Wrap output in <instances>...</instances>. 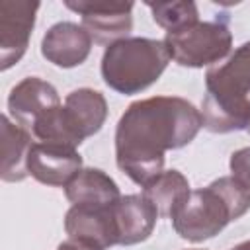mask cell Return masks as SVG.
I'll use <instances>...</instances> for the list:
<instances>
[{
    "label": "cell",
    "mask_w": 250,
    "mask_h": 250,
    "mask_svg": "<svg viewBox=\"0 0 250 250\" xmlns=\"http://www.w3.org/2000/svg\"><path fill=\"white\" fill-rule=\"evenodd\" d=\"M174 62L188 68L213 66L227 59L232 49V31L225 18L195 21L162 39Z\"/></svg>",
    "instance_id": "5b68a950"
},
{
    "label": "cell",
    "mask_w": 250,
    "mask_h": 250,
    "mask_svg": "<svg viewBox=\"0 0 250 250\" xmlns=\"http://www.w3.org/2000/svg\"><path fill=\"white\" fill-rule=\"evenodd\" d=\"M39 2L2 0L0 2V68L8 70L25 55L35 25Z\"/></svg>",
    "instance_id": "52a82bcc"
},
{
    "label": "cell",
    "mask_w": 250,
    "mask_h": 250,
    "mask_svg": "<svg viewBox=\"0 0 250 250\" xmlns=\"http://www.w3.org/2000/svg\"><path fill=\"white\" fill-rule=\"evenodd\" d=\"M203 127L201 111L180 96L133 102L115 127L117 168L145 188L164 172V154L189 145Z\"/></svg>",
    "instance_id": "6da1fadb"
},
{
    "label": "cell",
    "mask_w": 250,
    "mask_h": 250,
    "mask_svg": "<svg viewBox=\"0 0 250 250\" xmlns=\"http://www.w3.org/2000/svg\"><path fill=\"white\" fill-rule=\"evenodd\" d=\"M64 111L74 133L84 141L96 135L107 119V102L102 92L94 88H78L66 94Z\"/></svg>",
    "instance_id": "5bb4252c"
},
{
    "label": "cell",
    "mask_w": 250,
    "mask_h": 250,
    "mask_svg": "<svg viewBox=\"0 0 250 250\" xmlns=\"http://www.w3.org/2000/svg\"><path fill=\"white\" fill-rule=\"evenodd\" d=\"M64 195L72 205L111 207L121 199L115 180L100 168H82L66 186Z\"/></svg>",
    "instance_id": "4fadbf2b"
},
{
    "label": "cell",
    "mask_w": 250,
    "mask_h": 250,
    "mask_svg": "<svg viewBox=\"0 0 250 250\" xmlns=\"http://www.w3.org/2000/svg\"><path fill=\"white\" fill-rule=\"evenodd\" d=\"M191 193L188 178L180 170H164L143 188V195L156 207L158 217L172 219Z\"/></svg>",
    "instance_id": "2e32d148"
},
{
    "label": "cell",
    "mask_w": 250,
    "mask_h": 250,
    "mask_svg": "<svg viewBox=\"0 0 250 250\" xmlns=\"http://www.w3.org/2000/svg\"><path fill=\"white\" fill-rule=\"evenodd\" d=\"M246 131H248V133H250V125H248V129H246Z\"/></svg>",
    "instance_id": "44dd1931"
},
{
    "label": "cell",
    "mask_w": 250,
    "mask_h": 250,
    "mask_svg": "<svg viewBox=\"0 0 250 250\" xmlns=\"http://www.w3.org/2000/svg\"><path fill=\"white\" fill-rule=\"evenodd\" d=\"M27 170L29 176L39 184L64 188L82 170V156L78 148L51 143H33L29 150Z\"/></svg>",
    "instance_id": "ba28073f"
},
{
    "label": "cell",
    "mask_w": 250,
    "mask_h": 250,
    "mask_svg": "<svg viewBox=\"0 0 250 250\" xmlns=\"http://www.w3.org/2000/svg\"><path fill=\"white\" fill-rule=\"evenodd\" d=\"M57 250H104V248L98 246V244L80 240V238H68V240L61 242V244L57 246Z\"/></svg>",
    "instance_id": "d6986e66"
},
{
    "label": "cell",
    "mask_w": 250,
    "mask_h": 250,
    "mask_svg": "<svg viewBox=\"0 0 250 250\" xmlns=\"http://www.w3.org/2000/svg\"><path fill=\"white\" fill-rule=\"evenodd\" d=\"M229 168H230V176L232 178H236L246 188H250V146L234 150L230 154Z\"/></svg>",
    "instance_id": "ac0fdd59"
},
{
    "label": "cell",
    "mask_w": 250,
    "mask_h": 250,
    "mask_svg": "<svg viewBox=\"0 0 250 250\" xmlns=\"http://www.w3.org/2000/svg\"><path fill=\"white\" fill-rule=\"evenodd\" d=\"M170 62L164 41L150 37H123L105 47L102 57L104 82L123 96L152 86Z\"/></svg>",
    "instance_id": "277c9868"
},
{
    "label": "cell",
    "mask_w": 250,
    "mask_h": 250,
    "mask_svg": "<svg viewBox=\"0 0 250 250\" xmlns=\"http://www.w3.org/2000/svg\"><path fill=\"white\" fill-rule=\"evenodd\" d=\"M203 127L211 133H232L250 125V41L205 72L201 102Z\"/></svg>",
    "instance_id": "7a4b0ae2"
},
{
    "label": "cell",
    "mask_w": 250,
    "mask_h": 250,
    "mask_svg": "<svg viewBox=\"0 0 250 250\" xmlns=\"http://www.w3.org/2000/svg\"><path fill=\"white\" fill-rule=\"evenodd\" d=\"M33 146V135L12 121L8 115H2V180L4 182H21L29 176L27 160Z\"/></svg>",
    "instance_id": "9a60e30c"
},
{
    "label": "cell",
    "mask_w": 250,
    "mask_h": 250,
    "mask_svg": "<svg viewBox=\"0 0 250 250\" xmlns=\"http://www.w3.org/2000/svg\"><path fill=\"white\" fill-rule=\"evenodd\" d=\"M146 8L152 12V20L156 25L170 31H178L186 25H191L199 21V10L195 2L184 0V2H146Z\"/></svg>",
    "instance_id": "e0dca14e"
},
{
    "label": "cell",
    "mask_w": 250,
    "mask_h": 250,
    "mask_svg": "<svg viewBox=\"0 0 250 250\" xmlns=\"http://www.w3.org/2000/svg\"><path fill=\"white\" fill-rule=\"evenodd\" d=\"M113 207H86L72 205L64 215V230L68 238H80L92 244L117 246V230L113 219Z\"/></svg>",
    "instance_id": "7c38bea8"
},
{
    "label": "cell",
    "mask_w": 250,
    "mask_h": 250,
    "mask_svg": "<svg viewBox=\"0 0 250 250\" xmlns=\"http://www.w3.org/2000/svg\"><path fill=\"white\" fill-rule=\"evenodd\" d=\"M113 219L117 230V244L133 246L145 242L152 234L158 211L143 193H129L121 195V199L115 203Z\"/></svg>",
    "instance_id": "8fae6325"
},
{
    "label": "cell",
    "mask_w": 250,
    "mask_h": 250,
    "mask_svg": "<svg viewBox=\"0 0 250 250\" xmlns=\"http://www.w3.org/2000/svg\"><path fill=\"white\" fill-rule=\"evenodd\" d=\"M191 250H197V248H191Z\"/></svg>",
    "instance_id": "7402d4cb"
},
{
    "label": "cell",
    "mask_w": 250,
    "mask_h": 250,
    "mask_svg": "<svg viewBox=\"0 0 250 250\" xmlns=\"http://www.w3.org/2000/svg\"><path fill=\"white\" fill-rule=\"evenodd\" d=\"M230 250H250V240H244V242H240V244L232 246Z\"/></svg>",
    "instance_id": "ffe728a7"
},
{
    "label": "cell",
    "mask_w": 250,
    "mask_h": 250,
    "mask_svg": "<svg viewBox=\"0 0 250 250\" xmlns=\"http://www.w3.org/2000/svg\"><path fill=\"white\" fill-rule=\"evenodd\" d=\"M248 209L250 188L232 176H221L188 195L186 203L172 217V227L184 240L203 242L246 215Z\"/></svg>",
    "instance_id": "3957f363"
},
{
    "label": "cell",
    "mask_w": 250,
    "mask_h": 250,
    "mask_svg": "<svg viewBox=\"0 0 250 250\" xmlns=\"http://www.w3.org/2000/svg\"><path fill=\"white\" fill-rule=\"evenodd\" d=\"M92 51L90 33L74 21H59L47 29L41 39V55L59 68L82 64Z\"/></svg>",
    "instance_id": "9c48e42d"
},
{
    "label": "cell",
    "mask_w": 250,
    "mask_h": 250,
    "mask_svg": "<svg viewBox=\"0 0 250 250\" xmlns=\"http://www.w3.org/2000/svg\"><path fill=\"white\" fill-rule=\"evenodd\" d=\"M57 105H61L57 88L39 76H27L20 80L8 96V111L12 119L25 127L29 133L33 123Z\"/></svg>",
    "instance_id": "30bf717a"
},
{
    "label": "cell",
    "mask_w": 250,
    "mask_h": 250,
    "mask_svg": "<svg viewBox=\"0 0 250 250\" xmlns=\"http://www.w3.org/2000/svg\"><path fill=\"white\" fill-rule=\"evenodd\" d=\"M64 6L82 16V27L98 45H111L133 29V2L64 0Z\"/></svg>",
    "instance_id": "8992f818"
}]
</instances>
